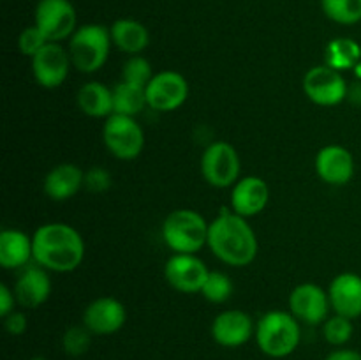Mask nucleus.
I'll return each mask as SVG.
<instances>
[{"label": "nucleus", "instance_id": "obj_16", "mask_svg": "<svg viewBox=\"0 0 361 360\" xmlns=\"http://www.w3.org/2000/svg\"><path fill=\"white\" fill-rule=\"evenodd\" d=\"M316 172L330 186H345L355 175V157L342 145H326L316 155Z\"/></svg>", "mask_w": 361, "mask_h": 360}, {"label": "nucleus", "instance_id": "obj_14", "mask_svg": "<svg viewBox=\"0 0 361 360\" xmlns=\"http://www.w3.org/2000/svg\"><path fill=\"white\" fill-rule=\"evenodd\" d=\"M256 334L254 321L245 311L228 309L217 314L212 323V337L224 348H240Z\"/></svg>", "mask_w": 361, "mask_h": 360}, {"label": "nucleus", "instance_id": "obj_31", "mask_svg": "<svg viewBox=\"0 0 361 360\" xmlns=\"http://www.w3.org/2000/svg\"><path fill=\"white\" fill-rule=\"evenodd\" d=\"M48 42L49 41L46 39V35L42 34L35 25H30V27L21 30L20 37H18V48H20V52L23 53L25 56H30L32 59V56L37 55L39 49L44 48Z\"/></svg>", "mask_w": 361, "mask_h": 360}, {"label": "nucleus", "instance_id": "obj_9", "mask_svg": "<svg viewBox=\"0 0 361 360\" xmlns=\"http://www.w3.org/2000/svg\"><path fill=\"white\" fill-rule=\"evenodd\" d=\"M303 92L314 104L337 106L348 97L349 87L341 71L323 64L307 71L303 78Z\"/></svg>", "mask_w": 361, "mask_h": 360}, {"label": "nucleus", "instance_id": "obj_20", "mask_svg": "<svg viewBox=\"0 0 361 360\" xmlns=\"http://www.w3.org/2000/svg\"><path fill=\"white\" fill-rule=\"evenodd\" d=\"M81 187H85V172L73 162L53 166L42 182L46 196L53 201L71 200L80 193Z\"/></svg>", "mask_w": 361, "mask_h": 360}, {"label": "nucleus", "instance_id": "obj_15", "mask_svg": "<svg viewBox=\"0 0 361 360\" xmlns=\"http://www.w3.org/2000/svg\"><path fill=\"white\" fill-rule=\"evenodd\" d=\"M127 311L120 300L113 296H101L87 306L83 313V325L94 335H111L126 325Z\"/></svg>", "mask_w": 361, "mask_h": 360}, {"label": "nucleus", "instance_id": "obj_21", "mask_svg": "<svg viewBox=\"0 0 361 360\" xmlns=\"http://www.w3.org/2000/svg\"><path fill=\"white\" fill-rule=\"evenodd\" d=\"M34 260L32 236L21 229L6 228L0 232V265L7 270L27 267Z\"/></svg>", "mask_w": 361, "mask_h": 360}, {"label": "nucleus", "instance_id": "obj_17", "mask_svg": "<svg viewBox=\"0 0 361 360\" xmlns=\"http://www.w3.org/2000/svg\"><path fill=\"white\" fill-rule=\"evenodd\" d=\"M14 295L18 304L25 309L42 306L51 295V279L48 270L41 265H27L14 282Z\"/></svg>", "mask_w": 361, "mask_h": 360}, {"label": "nucleus", "instance_id": "obj_5", "mask_svg": "<svg viewBox=\"0 0 361 360\" xmlns=\"http://www.w3.org/2000/svg\"><path fill=\"white\" fill-rule=\"evenodd\" d=\"M111 44V34L104 25L88 23L76 28L69 41L73 67L85 74L97 73L108 60Z\"/></svg>", "mask_w": 361, "mask_h": 360}, {"label": "nucleus", "instance_id": "obj_25", "mask_svg": "<svg viewBox=\"0 0 361 360\" xmlns=\"http://www.w3.org/2000/svg\"><path fill=\"white\" fill-rule=\"evenodd\" d=\"M361 60V46L349 37L331 39L324 48V64L337 71L355 69Z\"/></svg>", "mask_w": 361, "mask_h": 360}, {"label": "nucleus", "instance_id": "obj_11", "mask_svg": "<svg viewBox=\"0 0 361 360\" xmlns=\"http://www.w3.org/2000/svg\"><path fill=\"white\" fill-rule=\"evenodd\" d=\"M210 270L196 254H173L164 265V277L180 293H201Z\"/></svg>", "mask_w": 361, "mask_h": 360}, {"label": "nucleus", "instance_id": "obj_26", "mask_svg": "<svg viewBox=\"0 0 361 360\" xmlns=\"http://www.w3.org/2000/svg\"><path fill=\"white\" fill-rule=\"evenodd\" d=\"M328 20L338 25H356L361 21V0H321Z\"/></svg>", "mask_w": 361, "mask_h": 360}, {"label": "nucleus", "instance_id": "obj_36", "mask_svg": "<svg viewBox=\"0 0 361 360\" xmlns=\"http://www.w3.org/2000/svg\"><path fill=\"white\" fill-rule=\"evenodd\" d=\"M348 97H351V101H355L356 104H361V81L358 80V83L348 92Z\"/></svg>", "mask_w": 361, "mask_h": 360}, {"label": "nucleus", "instance_id": "obj_37", "mask_svg": "<svg viewBox=\"0 0 361 360\" xmlns=\"http://www.w3.org/2000/svg\"><path fill=\"white\" fill-rule=\"evenodd\" d=\"M353 71H355V76L358 78V80L361 81V60H360L358 64H356V66H355V69H353Z\"/></svg>", "mask_w": 361, "mask_h": 360}, {"label": "nucleus", "instance_id": "obj_33", "mask_svg": "<svg viewBox=\"0 0 361 360\" xmlns=\"http://www.w3.org/2000/svg\"><path fill=\"white\" fill-rule=\"evenodd\" d=\"M4 327L11 335H23L28 328L27 314L21 311H13L9 316L4 318Z\"/></svg>", "mask_w": 361, "mask_h": 360}, {"label": "nucleus", "instance_id": "obj_28", "mask_svg": "<svg viewBox=\"0 0 361 360\" xmlns=\"http://www.w3.org/2000/svg\"><path fill=\"white\" fill-rule=\"evenodd\" d=\"M201 295L212 304H224L226 300L231 299L233 295V282L224 272H210L204 281Z\"/></svg>", "mask_w": 361, "mask_h": 360}, {"label": "nucleus", "instance_id": "obj_29", "mask_svg": "<svg viewBox=\"0 0 361 360\" xmlns=\"http://www.w3.org/2000/svg\"><path fill=\"white\" fill-rule=\"evenodd\" d=\"M154 76L155 74L152 71V64L141 55H130L122 66V80L129 81V83L147 88V85L150 83Z\"/></svg>", "mask_w": 361, "mask_h": 360}, {"label": "nucleus", "instance_id": "obj_35", "mask_svg": "<svg viewBox=\"0 0 361 360\" xmlns=\"http://www.w3.org/2000/svg\"><path fill=\"white\" fill-rule=\"evenodd\" d=\"M324 360H361V353L351 348H337Z\"/></svg>", "mask_w": 361, "mask_h": 360}, {"label": "nucleus", "instance_id": "obj_7", "mask_svg": "<svg viewBox=\"0 0 361 360\" xmlns=\"http://www.w3.org/2000/svg\"><path fill=\"white\" fill-rule=\"evenodd\" d=\"M240 172H242V161L231 143L214 141L204 148L201 155V173L210 186L217 189L235 186L240 180Z\"/></svg>", "mask_w": 361, "mask_h": 360}, {"label": "nucleus", "instance_id": "obj_3", "mask_svg": "<svg viewBox=\"0 0 361 360\" xmlns=\"http://www.w3.org/2000/svg\"><path fill=\"white\" fill-rule=\"evenodd\" d=\"M257 346L271 359H284L296 352L302 341L300 321L288 311H268L256 323Z\"/></svg>", "mask_w": 361, "mask_h": 360}, {"label": "nucleus", "instance_id": "obj_1", "mask_svg": "<svg viewBox=\"0 0 361 360\" xmlns=\"http://www.w3.org/2000/svg\"><path fill=\"white\" fill-rule=\"evenodd\" d=\"M34 261L46 270L66 272L76 270L85 258L83 236L66 222H48L35 229L32 235Z\"/></svg>", "mask_w": 361, "mask_h": 360}, {"label": "nucleus", "instance_id": "obj_32", "mask_svg": "<svg viewBox=\"0 0 361 360\" xmlns=\"http://www.w3.org/2000/svg\"><path fill=\"white\" fill-rule=\"evenodd\" d=\"M111 173L102 166H92L85 172V189L94 194H102L111 187Z\"/></svg>", "mask_w": 361, "mask_h": 360}, {"label": "nucleus", "instance_id": "obj_30", "mask_svg": "<svg viewBox=\"0 0 361 360\" xmlns=\"http://www.w3.org/2000/svg\"><path fill=\"white\" fill-rule=\"evenodd\" d=\"M92 332L85 325L69 327L62 335V348L66 355L81 356L88 352L92 344Z\"/></svg>", "mask_w": 361, "mask_h": 360}, {"label": "nucleus", "instance_id": "obj_6", "mask_svg": "<svg viewBox=\"0 0 361 360\" xmlns=\"http://www.w3.org/2000/svg\"><path fill=\"white\" fill-rule=\"evenodd\" d=\"M102 140L109 154L122 161H130L143 152L145 131L134 116L113 113L102 127Z\"/></svg>", "mask_w": 361, "mask_h": 360}, {"label": "nucleus", "instance_id": "obj_2", "mask_svg": "<svg viewBox=\"0 0 361 360\" xmlns=\"http://www.w3.org/2000/svg\"><path fill=\"white\" fill-rule=\"evenodd\" d=\"M208 247L231 267H247L257 256V236L245 217L235 212H222L210 222Z\"/></svg>", "mask_w": 361, "mask_h": 360}, {"label": "nucleus", "instance_id": "obj_18", "mask_svg": "<svg viewBox=\"0 0 361 360\" xmlns=\"http://www.w3.org/2000/svg\"><path fill=\"white\" fill-rule=\"evenodd\" d=\"M270 201V187L261 176H243L233 186L231 208L242 217L261 214Z\"/></svg>", "mask_w": 361, "mask_h": 360}, {"label": "nucleus", "instance_id": "obj_34", "mask_svg": "<svg viewBox=\"0 0 361 360\" xmlns=\"http://www.w3.org/2000/svg\"><path fill=\"white\" fill-rule=\"evenodd\" d=\"M16 304L18 300L14 295V289H11L7 284H0V316H9Z\"/></svg>", "mask_w": 361, "mask_h": 360}, {"label": "nucleus", "instance_id": "obj_19", "mask_svg": "<svg viewBox=\"0 0 361 360\" xmlns=\"http://www.w3.org/2000/svg\"><path fill=\"white\" fill-rule=\"evenodd\" d=\"M331 309L335 314L356 320L361 316V275L344 272L335 275L328 288Z\"/></svg>", "mask_w": 361, "mask_h": 360}, {"label": "nucleus", "instance_id": "obj_12", "mask_svg": "<svg viewBox=\"0 0 361 360\" xmlns=\"http://www.w3.org/2000/svg\"><path fill=\"white\" fill-rule=\"evenodd\" d=\"M330 296L321 286L314 282L298 284L289 295V313L307 325H321L328 320Z\"/></svg>", "mask_w": 361, "mask_h": 360}, {"label": "nucleus", "instance_id": "obj_4", "mask_svg": "<svg viewBox=\"0 0 361 360\" xmlns=\"http://www.w3.org/2000/svg\"><path fill=\"white\" fill-rule=\"evenodd\" d=\"M208 224L190 208L173 210L162 222V240L176 254H196L208 244Z\"/></svg>", "mask_w": 361, "mask_h": 360}, {"label": "nucleus", "instance_id": "obj_27", "mask_svg": "<svg viewBox=\"0 0 361 360\" xmlns=\"http://www.w3.org/2000/svg\"><path fill=\"white\" fill-rule=\"evenodd\" d=\"M353 334H355L353 320L341 316V314H335V316L328 318L323 323L324 339H326L331 346H337V348H342L344 344H348V342L351 341Z\"/></svg>", "mask_w": 361, "mask_h": 360}, {"label": "nucleus", "instance_id": "obj_22", "mask_svg": "<svg viewBox=\"0 0 361 360\" xmlns=\"http://www.w3.org/2000/svg\"><path fill=\"white\" fill-rule=\"evenodd\" d=\"M111 41L120 52L129 55H140L150 42V32L141 21L134 18H118L109 27Z\"/></svg>", "mask_w": 361, "mask_h": 360}, {"label": "nucleus", "instance_id": "obj_8", "mask_svg": "<svg viewBox=\"0 0 361 360\" xmlns=\"http://www.w3.org/2000/svg\"><path fill=\"white\" fill-rule=\"evenodd\" d=\"M34 25L49 42H60L76 32V9L71 0H39Z\"/></svg>", "mask_w": 361, "mask_h": 360}, {"label": "nucleus", "instance_id": "obj_38", "mask_svg": "<svg viewBox=\"0 0 361 360\" xmlns=\"http://www.w3.org/2000/svg\"><path fill=\"white\" fill-rule=\"evenodd\" d=\"M30 360H48V359H44V356H34V359H30Z\"/></svg>", "mask_w": 361, "mask_h": 360}, {"label": "nucleus", "instance_id": "obj_23", "mask_svg": "<svg viewBox=\"0 0 361 360\" xmlns=\"http://www.w3.org/2000/svg\"><path fill=\"white\" fill-rule=\"evenodd\" d=\"M78 106L85 115L92 119H102V116H111L115 108H113V88L99 81H88L81 85L78 90Z\"/></svg>", "mask_w": 361, "mask_h": 360}, {"label": "nucleus", "instance_id": "obj_10", "mask_svg": "<svg viewBox=\"0 0 361 360\" xmlns=\"http://www.w3.org/2000/svg\"><path fill=\"white\" fill-rule=\"evenodd\" d=\"M147 102L159 113L178 109L189 97V83L176 71H161L147 85Z\"/></svg>", "mask_w": 361, "mask_h": 360}, {"label": "nucleus", "instance_id": "obj_24", "mask_svg": "<svg viewBox=\"0 0 361 360\" xmlns=\"http://www.w3.org/2000/svg\"><path fill=\"white\" fill-rule=\"evenodd\" d=\"M145 106H148L145 87H140V85L129 83V81L123 80H120L113 87V108H115L113 113L136 116L143 112Z\"/></svg>", "mask_w": 361, "mask_h": 360}, {"label": "nucleus", "instance_id": "obj_13", "mask_svg": "<svg viewBox=\"0 0 361 360\" xmlns=\"http://www.w3.org/2000/svg\"><path fill=\"white\" fill-rule=\"evenodd\" d=\"M71 62L69 52L62 48L59 42H48L37 55L32 56V74L34 80L44 88H56L63 85L69 76Z\"/></svg>", "mask_w": 361, "mask_h": 360}]
</instances>
